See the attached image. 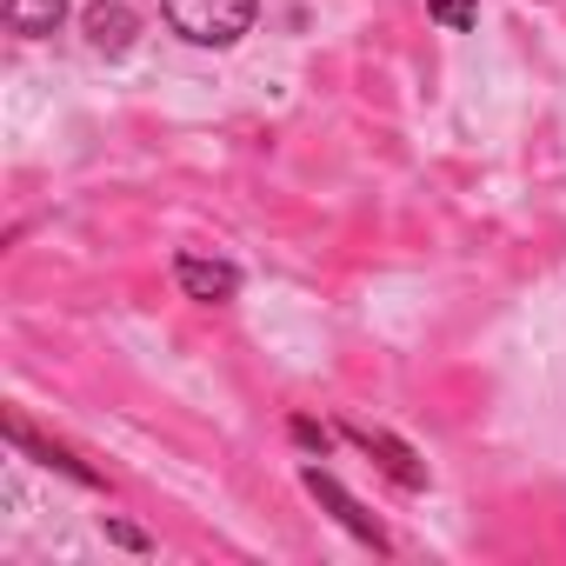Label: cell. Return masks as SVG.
I'll return each mask as SVG.
<instances>
[{"label": "cell", "mask_w": 566, "mask_h": 566, "mask_svg": "<svg viewBox=\"0 0 566 566\" xmlns=\"http://www.w3.org/2000/svg\"><path fill=\"white\" fill-rule=\"evenodd\" d=\"M160 14H167V28H174L180 41H193V48H233V41L253 28L260 0H160Z\"/></svg>", "instance_id": "cell-1"}, {"label": "cell", "mask_w": 566, "mask_h": 566, "mask_svg": "<svg viewBox=\"0 0 566 566\" xmlns=\"http://www.w3.org/2000/svg\"><path fill=\"white\" fill-rule=\"evenodd\" d=\"M174 280H180L193 301H207V307H220V301L240 294V273H233L227 260H200V253H180V260H174Z\"/></svg>", "instance_id": "cell-2"}, {"label": "cell", "mask_w": 566, "mask_h": 566, "mask_svg": "<svg viewBox=\"0 0 566 566\" xmlns=\"http://www.w3.org/2000/svg\"><path fill=\"white\" fill-rule=\"evenodd\" d=\"M0 14H8V28L21 41H48L61 28V14H67V0H0Z\"/></svg>", "instance_id": "cell-3"}, {"label": "cell", "mask_w": 566, "mask_h": 566, "mask_svg": "<svg viewBox=\"0 0 566 566\" xmlns=\"http://www.w3.org/2000/svg\"><path fill=\"white\" fill-rule=\"evenodd\" d=\"M81 28H87V41H94L101 54H120V48L134 41V14L120 8V0H101V8H87Z\"/></svg>", "instance_id": "cell-4"}, {"label": "cell", "mask_w": 566, "mask_h": 566, "mask_svg": "<svg viewBox=\"0 0 566 566\" xmlns=\"http://www.w3.org/2000/svg\"><path fill=\"white\" fill-rule=\"evenodd\" d=\"M354 440H360L367 453H380V467H387L400 486H427V467H420V460H413L400 440H387V433H374V427H354Z\"/></svg>", "instance_id": "cell-5"}, {"label": "cell", "mask_w": 566, "mask_h": 566, "mask_svg": "<svg viewBox=\"0 0 566 566\" xmlns=\"http://www.w3.org/2000/svg\"><path fill=\"white\" fill-rule=\"evenodd\" d=\"M307 486H314V493H321V500H327V506H334V513H340V520H347L354 533H360V539H374V546H387V539H380V526H374V520H367V513H360V506H354V500L340 493V486H334V473H321V467H307Z\"/></svg>", "instance_id": "cell-6"}, {"label": "cell", "mask_w": 566, "mask_h": 566, "mask_svg": "<svg viewBox=\"0 0 566 566\" xmlns=\"http://www.w3.org/2000/svg\"><path fill=\"white\" fill-rule=\"evenodd\" d=\"M427 14L447 28V34H467L480 21V0H427Z\"/></svg>", "instance_id": "cell-7"}, {"label": "cell", "mask_w": 566, "mask_h": 566, "mask_svg": "<svg viewBox=\"0 0 566 566\" xmlns=\"http://www.w3.org/2000/svg\"><path fill=\"white\" fill-rule=\"evenodd\" d=\"M294 440H307V447H321V453H327V433H321L314 420H294Z\"/></svg>", "instance_id": "cell-8"}]
</instances>
